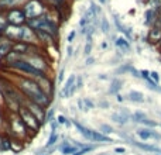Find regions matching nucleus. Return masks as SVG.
I'll list each match as a JSON object with an SVG mask.
<instances>
[{
  "mask_svg": "<svg viewBox=\"0 0 161 155\" xmlns=\"http://www.w3.org/2000/svg\"><path fill=\"white\" fill-rule=\"evenodd\" d=\"M6 72L8 73L7 78L16 85V88L21 92L23 96L27 100L38 103V104L44 106L45 109H48L53 104V97H50L48 94H45L44 92H42V89L40 88L38 82H37L36 79L19 75V73L11 72V71H6Z\"/></svg>",
  "mask_w": 161,
  "mask_h": 155,
  "instance_id": "nucleus-1",
  "label": "nucleus"
},
{
  "mask_svg": "<svg viewBox=\"0 0 161 155\" xmlns=\"http://www.w3.org/2000/svg\"><path fill=\"white\" fill-rule=\"evenodd\" d=\"M2 133L8 134L10 137L17 140H21L23 142L27 144L34 137V133L24 124L21 117L19 116L17 111H8L4 116V123L2 127Z\"/></svg>",
  "mask_w": 161,
  "mask_h": 155,
  "instance_id": "nucleus-2",
  "label": "nucleus"
},
{
  "mask_svg": "<svg viewBox=\"0 0 161 155\" xmlns=\"http://www.w3.org/2000/svg\"><path fill=\"white\" fill-rule=\"evenodd\" d=\"M23 10L27 16V20H33L45 16L50 10V6L45 4L42 0H27L23 3Z\"/></svg>",
  "mask_w": 161,
  "mask_h": 155,
  "instance_id": "nucleus-3",
  "label": "nucleus"
},
{
  "mask_svg": "<svg viewBox=\"0 0 161 155\" xmlns=\"http://www.w3.org/2000/svg\"><path fill=\"white\" fill-rule=\"evenodd\" d=\"M25 61L28 64H31L37 71L40 72L45 73V75H51L53 72V67H51V59L47 56L45 52H41V54H28V55H24Z\"/></svg>",
  "mask_w": 161,
  "mask_h": 155,
  "instance_id": "nucleus-4",
  "label": "nucleus"
},
{
  "mask_svg": "<svg viewBox=\"0 0 161 155\" xmlns=\"http://www.w3.org/2000/svg\"><path fill=\"white\" fill-rule=\"evenodd\" d=\"M17 113H19V116L21 117V120L24 121V124L27 126V127L30 128L34 134H37L40 130H41L42 123L40 121V120L37 119V117L34 116V114L31 113V111L28 110L25 106H21V107L19 109V111H17Z\"/></svg>",
  "mask_w": 161,
  "mask_h": 155,
  "instance_id": "nucleus-5",
  "label": "nucleus"
},
{
  "mask_svg": "<svg viewBox=\"0 0 161 155\" xmlns=\"http://www.w3.org/2000/svg\"><path fill=\"white\" fill-rule=\"evenodd\" d=\"M6 19L8 24L13 25H25L27 24V16H25L23 6H14L6 11Z\"/></svg>",
  "mask_w": 161,
  "mask_h": 155,
  "instance_id": "nucleus-6",
  "label": "nucleus"
},
{
  "mask_svg": "<svg viewBox=\"0 0 161 155\" xmlns=\"http://www.w3.org/2000/svg\"><path fill=\"white\" fill-rule=\"evenodd\" d=\"M23 106H25V107H27L28 110H30L31 113H33L34 116H36L37 119H38L42 123V126L45 124V117H47V109H45L44 106L38 104V103H36V102H31V100H25L24 104H23Z\"/></svg>",
  "mask_w": 161,
  "mask_h": 155,
  "instance_id": "nucleus-7",
  "label": "nucleus"
},
{
  "mask_svg": "<svg viewBox=\"0 0 161 155\" xmlns=\"http://www.w3.org/2000/svg\"><path fill=\"white\" fill-rule=\"evenodd\" d=\"M136 134L142 141H148V140H154V141L160 142L161 141V134L158 131H156L154 128L148 127H140L136 130Z\"/></svg>",
  "mask_w": 161,
  "mask_h": 155,
  "instance_id": "nucleus-8",
  "label": "nucleus"
},
{
  "mask_svg": "<svg viewBox=\"0 0 161 155\" xmlns=\"http://www.w3.org/2000/svg\"><path fill=\"white\" fill-rule=\"evenodd\" d=\"M37 82H38L40 88L42 89V92L54 99V94H55V82H54L53 76L45 75V76L40 78V79H37Z\"/></svg>",
  "mask_w": 161,
  "mask_h": 155,
  "instance_id": "nucleus-9",
  "label": "nucleus"
},
{
  "mask_svg": "<svg viewBox=\"0 0 161 155\" xmlns=\"http://www.w3.org/2000/svg\"><path fill=\"white\" fill-rule=\"evenodd\" d=\"M23 27L24 25H13V24H8L4 30V34L3 35L6 38L11 40L13 42H17L21 40V35H23Z\"/></svg>",
  "mask_w": 161,
  "mask_h": 155,
  "instance_id": "nucleus-10",
  "label": "nucleus"
},
{
  "mask_svg": "<svg viewBox=\"0 0 161 155\" xmlns=\"http://www.w3.org/2000/svg\"><path fill=\"white\" fill-rule=\"evenodd\" d=\"M20 41L27 42V44H30V45H40L38 37H37V31L27 24L23 27V35H21V40H20Z\"/></svg>",
  "mask_w": 161,
  "mask_h": 155,
  "instance_id": "nucleus-11",
  "label": "nucleus"
},
{
  "mask_svg": "<svg viewBox=\"0 0 161 155\" xmlns=\"http://www.w3.org/2000/svg\"><path fill=\"white\" fill-rule=\"evenodd\" d=\"M110 120L113 123H116V124H119V126H126L131 120V113L126 107H122L120 111H116V113L112 114Z\"/></svg>",
  "mask_w": 161,
  "mask_h": 155,
  "instance_id": "nucleus-12",
  "label": "nucleus"
},
{
  "mask_svg": "<svg viewBox=\"0 0 161 155\" xmlns=\"http://www.w3.org/2000/svg\"><path fill=\"white\" fill-rule=\"evenodd\" d=\"M37 37H38V42L41 47L50 48V47H57L58 45V38H55L54 35L44 31H37Z\"/></svg>",
  "mask_w": 161,
  "mask_h": 155,
  "instance_id": "nucleus-13",
  "label": "nucleus"
},
{
  "mask_svg": "<svg viewBox=\"0 0 161 155\" xmlns=\"http://www.w3.org/2000/svg\"><path fill=\"white\" fill-rule=\"evenodd\" d=\"M129 144L133 145V147L139 148V150H143V151H147V152H151V154H161V148L157 147L156 144H148V142H140V141H136V140L127 138Z\"/></svg>",
  "mask_w": 161,
  "mask_h": 155,
  "instance_id": "nucleus-14",
  "label": "nucleus"
},
{
  "mask_svg": "<svg viewBox=\"0 0 161 155\" xmlns=\"http://www.w3.org/2000/svg\"><path fill=\"white\" fill-rule=\"evenodd\" d=\"M147 41L154 45L161 44V24L160 23L156 21V24H154L153 27H150L148 34H147Z\"/></svg>",
  "mask_w": 161,
  "mask_h": 155,
  "instance_id": "nucleus-15",
  "label": "nucleus"
},
{
  "mask_svg": "<svg viewBox=\"0 0 161 155\" xmlns=\"http://www.w3.org/2000/svg\"><path fill=\"white\" fill-rule=\"evenodd\" d=\"M75 83H76V75H71L65 80L64 86H62L61 90H59V97H61V99H68V97H71V90H72Z\"/></svg>",
  "mask_w": 161,
  "mask_h": 155,
  "instance_id": "nucleus-16",
  "label": "nucleus"
},
{
  "mask_svg": "<svg viewBox=\"0 0 161 155\" xmlns=\"http://www.w3.org/2000/svg\"><path fill=\"white\" fill-rule=\"evenodd\" d=\"M13 45H14V42L11 40L6 38L4 35H0V61L4 59L13 51Z\"/></svg>",
  "mask_w": 161,
  "mask_h": 155,
  "instance_id": "nucleus-17",
  "label": "nucleus"
},
{
  "mask_svg": "<svg viewBox=\"0 0 161 155\" xmlns=\"http://www.w3.org/2000/svg\"><path fill=\"white\" fill-rule=\"evenodd\" d=\"M158 13L160 11L154 10V8H147L144 13V24L147 25V27H153V25L156 24L157 19H158Z\"/></svg>",
  "mask_w": 161,
  "mask_h": 155,
  "instance_id": "nucleus-18",
  "label": "nucleus"
},
{
  "mask_svg": "<svg viewBox=\"0 0 161 155\" xmlns=\"http://www.w3.org/2000/svg\"><path fill=\"white\" fill-rule=\"evenodd\" d=\"M31 47H33V45L27 44V42L17 41V42H14V45H13V51H14V52H17V54H20V55L24 56V55H28V54H30Z\"/></svg>",
  "mask_w": 161,
  "mask_h": 155,
  "instance_id": "nucleus-19",
  "label": "nucleus"
},
{
  "mask_svg": "<svg viewBox=\"0 0 161 155\" xmlns=\"http://www.w3.org/2000/svg\"><path fill=\"white\" fill-rule=\"evenodd\" d=\"M58 148H59V152H61L62 155H72V154H75L76 151H78V148H76L72 142L68 141V140H64L62 144L59 145Z\"/></svg>",
  "mask_w": 161,
  "mask_h": 155,
  "instance_id": "nucleus-20",
  "label": "nucleus"
},
{
  "mask_svg": "<svg viewBox=\"0 0 161 155\" xmlns=\"http://www.w3.org/2000/svg\"><path fill=\"white\" fill-rule=\"evenodd\" d=\"M126 99L133 103H144L146 102V96L139 90H130L127 93V96H126Z\"/></svg>",
  "mask_w": 161,
  "mask_h": 155,
  "instance_id": "nucleus-21",
  "label": "nucleus"
},
{
  "mask_svg": "<svg viewBox=\"0 0 161 155\" xmlns=\"http://www.w3.org/2000/svg\"><path fill=\"white\" fill-rule=\"evenodd\" d=\"M123 88V80L119 78H114L110 80V86H109V94H119V92Z\"/></svg>",
  "mask_w": 161,
  "mask_h": 155,
  "instance_id": "nucleus-22",
  "label": "nucleus"
},
{
  "mask_svg": "<svg viewBox=\"0 0 161 155\" xmlns=\"http://www.w3.org/2000/svg\"><path fill=\"white\" fill-rule=\"evenodd\" d=\"M114 45L119 50H122V52H129L130 51V41H127L125 37H119V38L114 40Z\"/></svg>",
  "mask_w": 161,
  "mask_h": 155,
  "instance_id": "nucleus-23",
  "label": "nucleus"
},
{
  "mask_svg": "<svg viewBox=\"0 0 161 155\" xmlns=\"http://www.w3.org/2000/svg\"><path fill=\"white\" fill-rule=\"evenodd\" d=\"M147 119V114L144 113V111H134V113H131V121L133 123H137V124H143V121Z\"/></svg>",
  "mask_w": 161,
  "mask_h": 155,
  "instance_id": "nucleus-24",
  "label": "nucleus"
},
{
  "mask_svg": "<svg viewBox=\"0 0 161 155\" xmlns=\"http://www.w3.org/2000/svg\"><path fill=\"white\" fill-rule=\"evenodd\" d=\"M24 144L25 142H23L21 140H17V138H13V137H11V151L20 152V151H23V148H24Z\"/></svg>",
  "mask_w": 161,
  "mask_h": 155,
  "instance_id": "nucleus-25",
  "label": "nucleus"
},
{
  "mask_svg": "<svg viewBox=\"0 0 161 155\" xmlns=\"http://www.w3.org/2000/svg\"><path fill=\"white\" fill-rule=\"evenodd\" d=\"M58 140H59L58 133H51V134H50V138H48L47 144H45V148H53V147H55L57 142H58Z\"/></svg>",
  "mask_w": 161,
  "mask_h": 155,
  "instance_id": "nucleus-26",
  "label": "nucleus"
},
{
  "mask_svg": "<svg viewBox=\"0 0 161 155\" xmlns=\"http://www.w3.org/2000/svg\"><path fill=\"white\" fill-rule=\"evenodd\" d=\"M16 6V0H0V11H7Z\"/></svg>",
  "mask_w": 161,
  "mask_h": 155,
  "instance_id": "nucleus-27",
  "label": "nucleus"
},
{
  "mask_svg": "<svg viewBox=\"0 0 161 155\" xmlns=\"http://www.w3.org/2000/svg\"><path fill=\"white\" fill-rule=\"evenodd\" d=\"M7 25L8 23H7V19H6V11H0V35L4 34V30Z\"/></svg>",
  "mask_w": 161,
  "mask_h": 155,
  "instance_id": "nucleus-28",
  "label": "nucleus"
},
{
  "mask_svg": "<svg viewBox=\"0 0 161 155\" xmlns=\"http://www.w3.org/2000/svg\"><path fill=\"white\" fill-rule=\"evenodd\" d=\"M57 120H58V123H59V126H65L67 128H69L71 126H74V123L71 121L68 117H65L64 114H59L58 117H57Z\"/></svg>",
  "mask_w": 161,
  "mask_h": 155,
  "instance_id": "nucleus-29",
  "label": "nucleus"
},
{
  "mask_svg": "<svg viewBox=\"0 0 161 155\" xmlns=\"http://www.w3.org/2000/svg\"><path fill=\"white\" fill-rule=\"evenodd\" d=\"M131 68H133V65L131 64H123L122 67H119L116 69V73L117 75H120V73H130V71H131Z\"/></svg>",
  "mask_w": 161,
  "mask_h": 155,
  "instance_id": "nucleus-30",
  "label": "nucleus"
},
{
  "mask_svg": "<svg viewBox=\"0 0 161 155\" xmlns=\"http://www.w3.org/2000/svg\"><path fill=\"white\" fill-rule=\"evenodd\" d=\"M54 114H55V107H53V106H50V107L47 109V117H45V124H50L51 121L54 120Z\"/></svg>",
  "mask_w": 161,
  "mask_h": 155,
  "instance_id": "nucleus-31",
  "label": "nucleus"
},
{
  "mask_svg": "<svg viewBox=\"0 0 161 155\" xmlns=\"http://www.w3.org/2000/svg\"><path fill=\"white\" fill-rule=\"evenodd\" d=\"M95 145H85L83 148H80V150H78L75 154H72V155H83V154H88V152H92V151L95 150Z\"/></svg>",
  "mask_w": 161,
  "mask_h": 155,
  "instance_id": "nucleus-32",
  "label": "nucleus"
},
{
  "mask_svg": "<svg viewBox=\"0 0 161 155\" xmlns=\"http://www.w3.org/2000/svg\"><path fill=\"white\" fill-rule=\"evenodd\" d=\"M99 28L102 30L103 34H108V33H109V23H108V20H106L105 17H102V20H100Z\"/></svg>",
  "mask_w": 161,
  "mask_h": 155,
  "instance_id": "nucleus-33",
  "label": "nucleus"
},
{
  "mask_svg": "<svg viewBox=\"0 0 161 155\" xmlns=\"http://www.w3.org/2000/svg\"><path fill=\"white\" fill-rule=\"evenodd\" d=\"M100 131H102L105 136H110L112 133H114L113 127H112V126H109V124H102V126H100Z\"/></svg>",
  "mask_w": 161,
  "mask_h": 155,
  "instance_id": "nucleus-34",
  "label": "nucleus"
},
{
  "mask_svg": "<svg viewBox=\"0 0 161 155\" xmlns=\"http://www.w3.org/2000/svg\"><path fill=\"white\" fill-rule=\"evenodd\" d=\"M83 103H85L86 110H92V109L95 107V103L92 102V99H89V97H83Z\"/></svg>",
  "mask_w": 161,
  "mask_h": 155,
  "instance_id": "nucleus-35",
  "label": "nucleus"
},
{
  "mask_svg": "<svg viewBox=\"0 0 161 155\" xmlns=\"http://www.w3.org/2000/svg\"><path fill=\"white\" fill-rule=\"evenodd\" d=\"M140 78H142V79H144L146 82H147V80H150V79H151V76H150V71H147V69H142V71H140Z\"/></svg>",
  "mask_w": 161,
  "mask_h": 155,
  "instance_id": "nucleus-36",
  "label": "nucleus"
},
{
  "mask_svg": "<svg viewBox=\"0 0 161 155\" xmlns=\"http://www.w3.org/2000/svg\"><path fill=\"white\" fill-rule=\"evenodd\" d=\"M50 126H51V133H58V127H59V123H58V120H55V119H54L53 121L50 123Z\"/></svg>",
  "mask_w": 161,
  "mask_h": 155,
  "instance_id": "nucleus-37",
  "label": "nucleus"
},
{
  "mask_svg": "<svg viewBox=\"0 0 161 155\" xmlns=\"http://www.w3.org/2000/svg\"><path fill=\"white\" fill-rule=\"evenodd\" d=\"M91 52H92V42H86L85 50H83V54H85L86 56H91Z\"/></svg>",
  "mask_w": 161,
  "mask_h": 155,
  "instance_id": "nucleus-38",
  "label": "nucleus"
},
{
  "mask_svg": "<svg viewBox=\"0 0 161 155\" xmlns=\"http://www.w3.org/2000/svg\"><path fill=\"white\" fill-rule=\"evenodd\" d=\"M150 76H151V79H153L156 83H160V75H158V72H156V71H150Z\"/></svg>",
  "mask_w": 161,
  "mask_h": 155,
  "instance_id": "nucleus-39",
  "label": "nucleus"
},
{
  "mask_svg": "<svg viewBox=\"0 0 161 155\" xmlns=\"http://www.w3.org/2000/svg\"><path fill=\"white\" fill-rule=\"evenodd\" d=\"M64 76H65V68H61L58 72V76H57V82L61 83L62 80H64Z\"/></svg>",
  "mask_w": 161,
  "mask_h": 155,
  "instance_id": "nucleus-40",
  "label": "nucleus"
},
{
  "mask_svg": "<svg viewBox=\"0 0 161 155\" xmlns=\"http://www.w3.org/2000/svg\"><path fill=\"white\" fill-rule=\"evenodd\" d=\"M76 88H78V90H80V89L83 88V79L82 76H76Z\"/></svg>",
  "mask_w": 161,
  "mask_h": 155,
  "instance_id": "nucleus-41",
  "label": "nucleus"
},
{
  "mask_svg": "<svg viewBox=\"0 0 161 155\" xmlns=\"http://www.w3.org/2000/svg\"><path fill=\"white\" fill-rule=\"evenodd\" d=\"M76 104H78V107H79L80 111H88V110H86V107H85V103H83V99H79L78 102H76Z\"/></svg>",
  "mask_w": 161,
  "mask_h": 155,
  "instance_id": "nucleus-42",
  "label": "nucleus"
},
{
  "mask_svg": "<svg viewBox=\"0 0 161 155\" xmlns=\"http://www.w3.org/2000/svg\"><path fill=\"white\" fill-rule=\"evenodd\" d=\"M75 37H76V30L71 31L69 35H68V42H69V44H72V42H74V38H75Z\"/></svg>",
  "mask_w": 161,
  "mask_h": 155,
  "instance_id": "nucleus-43",
  "label": "nucleus"
},
{
  "mask_svg": "<svg viewBox=\"0 0 161 155\" xmlns=\"http://www.w3.org/2000/svg\"><path fill=\"white\" fill-rule=\"evenodd\" d=\"M3 141H4V133L0 131V152H3Z\"/></svg>",
  "mask_w": 161,
  "mask_h": 155,
  "instance_id": "nucleus-44",
  "label": "nucleus"
},
{
  "mask_svg": "<svg viewBox=\"0 0 161 155\" xmlns=\"http://www.w3.org/2000/svg\"><path fill=\"white\" fill-rule=\"evenodd\" d=\"M114 152H116V154H125V152H126V148L117 147V148H114Z\"/></svg>",
  "mask_w": 161,
  "mask_h": 155,
  "instance_id": "nucleus-45",
  "label": "nucleus"
},
{
  "mask_svg": "<svg viewBox=\"0 0 161 155\" xmlns=\"http://www.w3.org/2000/svg\"><path fill=\"white\" fill-rule=\"evenodd\" d=\"M93 62H95V58H92V56H88V58H86V61H85V64L86 65H93Z\"/></svg>",
  "mask_w": 161,
  "mask_h": 155,
  "instance_id": "nucleus-46",
  "label": "nucleus"
},
{
  "mask_svg": "<svg viewBox=\"0 0 161 155\" xmlns=\"http://www.w3.org/2000/svg\"><path fill=\"white\" fill-rule=\"evenodd\" d=\"M72 51H74L72 45H69V47L67 48V56H72Z\"/></svg>",
  "mask_w": 161,
  "mask_h": 155,
  "instance_id": "nucleus-47",
  "label": "nucleus"
},
{
  "mask_svg": "<svg viewBox=\"0 0 161 155\" xmlns=\"http://www.w3.org/2000/svg\"><path fill=\"white\" fill-rule=\"evenodd\" d=\"M116 97H117V102H119V103H122V102H125V100H126V97L125 96H122V94H116Z\"/></svg>",
  "mask_w": 161,
  "mask_h": 155,
  "instance_id": "nucleus-48",
  "label": "nucleus"
},
{
  "mask_svg": "<svg viewBox=\"0 0 161 155\" xmlns=\"http://www.w3.org/2000/svg\"><path fill=\"white\" fill-rule=\"evenodd\" d=\"M99 106H100V107H103V109H108L109 107V103L108 102H100Z\"/></svg>",
  "mask_w": 161,
  "mask_h": 155,
  "instance_id": "nucleus-49",
  "label": "nucleus"
},
{
  "mask_svg": "<svg viewBox=\"0 0 161 155\" xmlns=\"http://www.w3.org/2000/svg\"><path fill=\"white\" fill-rule=\"evenodd\" d=\"M42 2H44V3H45V4L51 6V2H53V0H42Z\"/></svg>",
  "mask_w": 161,
  "mask_h": 155,
  "instance_id": "nucleus-50",
  "label": "nucleus"
},
{
  "mask_svg": "<svg viewBox=\"0 0 161 155\" xmlns=\"http://www.w3.org/2000/svg\"><path fill=\"white\" fill-rule=\"evenodd\" d=\"M154 155H160V154H154Z\"/></svg>",
  "mask_w": 161,
  "mask_h": 155,
  "instance_id": "nucleus-51",
  "label": "nucleus"
},
{
  "mask_svg": "<svg viewBox=\"0 0 161 155\" xmlns=\"http://www.w3.org/2000/svg\"><path fill=\"white\" fill-rule=\"evenodd\" d=\"M160 127H161V123H160Z\"/></svg>",
  "mask_w": 161,
  "mask_h": 155,
  "instance_id": "nucleus-52",
  "label": "nucleus"
}]
</instances>
